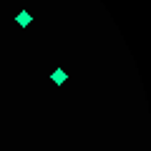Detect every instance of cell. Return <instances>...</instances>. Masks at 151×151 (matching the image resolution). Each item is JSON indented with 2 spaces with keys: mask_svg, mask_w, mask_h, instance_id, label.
Wrapping results in <instances>:
<instances>
[{
  "mask_svg": "<svg viewBox=\"0 0 151 151\" xmlns=\"http://www.w3.org/2000/svg\"><path fill=\"white\" fill-rule=\"evenodd\" d=\"M65 81H68V73H65L63 68H55L53 73H50V83H53V86H63Z\"/></svg>",
  "mask_w": 151,
  "mask_h": 151,
  "instance_id": "cell-1",
  "label": "cell"
},
{
  "mask_svg": "<svg viewBox=\"0 0 151 151\" xmlns=\"http://www.w3.org/2000/svg\"><path fill=\"white\" fill-rule=\"evenodd\" d=\"M15 23H18L20 28H28V25H33V15H30L28 10H20V13L15 15Z\"/></svg>",
  "mask_w": 151,
  "mask_h": 151,
  "instance_id": "cell-2",
  "label": "cell"
}]
</instances>
